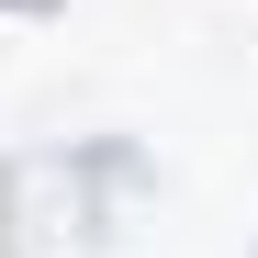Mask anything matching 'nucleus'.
Wrapping results in <instances>:
<instances>
[{"mask_svg": "<svg viewBox=\"0 0 258 258\" xmlns=\"http://www.w3.org/2000/svg\"><path fill=\"white\" fill-rule=\"evenodd\" d=\"M135 191H146V157L135 146L0 157V258H112Z\"/></svg>", "mask_w": 258, "mask_h": 258, "instance_id": "f257e3e1", "label": "nucleus"}, {"mask_svg": "<svg viewBox=\"0 0 258 258\" xmlns=\"http://www.w3.org/2000/svg\"><path fill=\"white\" fill-rule=\"evenodd\" d=\"M0 12H23V23H45V12H56V0H0Z\"/></svg>", "mask_w": 258, "mask_h": 258, "instance_id": "f03ea898", "label": "nucleus"}]
</instances>
